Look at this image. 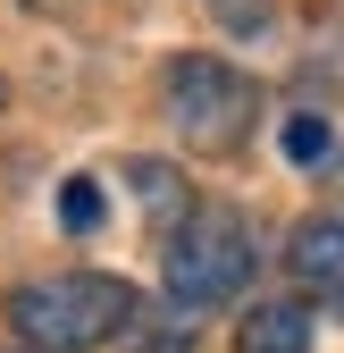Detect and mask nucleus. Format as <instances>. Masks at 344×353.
Here are the masks:
<instances>
[{"label":"nucleus","instance_id":"nucleus-1","mask_svg":"<svg viewBox=\"0 0 344 353\" xmlns=\"http://www.w3.org/2000/svg\"><path fill=\"white\" fill-rule=\"evenodd\" d=\"M126 320H135V286L109 270H59V278H34L9 294V328L34 353H84V345L118 336Z\"/></svg>","mask_w":344,"mask_h":353},{"label":"nucleus","instance_id":"nucleus-2","mask_svg":"<svg viewBox=\"0 0 344 353\" xmlns=\"http://www.w3.org/2000/svg\"><path fill=\"white\" fill-rule=\"evenodd\" d=\"M252 76L210 59V51H185L177 68H168V118H177V135L193 152H235L244 126H252Z\"/></svg>","mask_w":344,"mask_h":353},{"label":"nucleus","instance_id":"nucleus-3","mask_svg":"<svg viewBox=\"0 0 344 353\" xmlns=\"http://www.w3.org/2000/svg\"><path fill=\"white\" fill-rule=\"evenodd\" d=\"M244 278H252V228L235 210H193L168 244V294L202 312V303L244 294Z\"/></svg>","mask_w":344,"mask_h":353},{"label":"nucleus","instance_id":"nucleus-4","mask_svg":"<svg viewBox=\"0 0 344 353\" xmlns=\"http://www.w3.org/2000/svg\"><path fill=\"white\" fill-rule=\"evenodd\" d=\"M286 270L319 294H344V219H303L286 236Z\"/></svg>","mask_w":344,"mask_h":353},{"label":"nucleus","instance_id":"nucleus-5","mask_svg":"<svg viewBox=\"0 0 344 353\" xmlns=\"http://www.w3.org/2000/svg\"><path fill=\"white\" fill-rule=\"evenodd\" d=\"M235 353H311V312L303 303H252L235 328Z\"/></svg>","mask_w":344,"mask_h":353},{"label":"nucleus","instance_id":"nucleus-6","mask_svg":"<svg viewBox=\"0 0 344 353\" xmlns=\"http://www.w3.org/2000/svg\"><path fill=\"white\" fill-rule=\"evenodd\" d=\"M59 219H67V236L101 228V185H93V176H67V185H59Z\"/></svg>","mask_w":344,"mask_h":353},{"label":"nucleus","instance_id":"nucleus-7","mask_svg":"<svg viewBox=\"0 0 344 353\" xmlns=\"http://www.w3.org/2000/svg\"><path fill=\"white\" fill-rule=\"evenodd\" d=\"M277 143H286V160H294V168L327 160V118H286V135H277Z\"/></svg>","mask_w":344,"mask_h":353},{"label":"nucleus","instance_id":"nucleus-8","mask_svg":"<svg viewBox=\"0 0 344 353\" xmlns=\"http://www.w3.org/2000/svg\"><path fill=\"white\" fill-rule=\"evenodd\" d=\"M135 185H143V202H151V210H177V168L143 160V168H135Z\"/></svg>","mask_w":344,"mask_h":353},{"label":"nucleus","instance_id":"nucleus-9","mask_svg":"<svg viewBox=\"0 0 344 353\" xmlns=\"http://www.w3.org/2000/svg\"><path fill=\"white\" fill-rule=\"evenodd\" d=\"M0 101H9V93H0Z\"/></svg>","mask_w":344,"mask_h":353}]
</instances>
